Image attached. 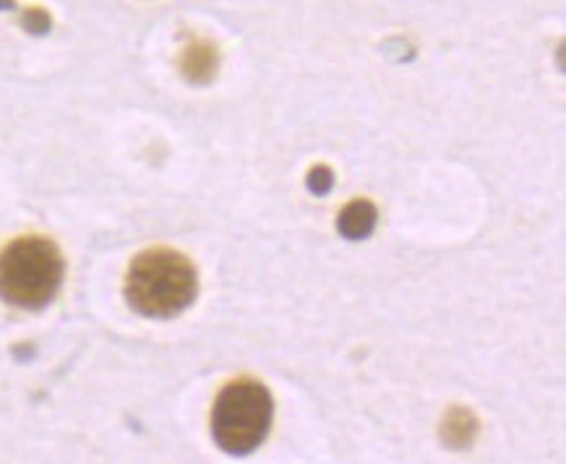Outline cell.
I'll return each instance as SVG.
<instances>
[{"mask_svg": "<svg viewBox=\"0 0 566 464\" xmlns=\"http://www.w3.org/2000/svg\"><path fill=\"white\" fill-rule=\"evenodd\" d=\"M306 186L314 196H326L335 188V172H332V168H326V165H316L306 176Z\"/></svg>", "mask_w": 566, "mask_h": 464, "instance_id": "7", "label": "cell"}, {"mask_svg": "<svg viewBox=\"0 0 566 464\" xmlns=\"http://www.w3.org/2000/svg\"><path fill=\"white\" fill-rule=\"evenodd\" d=\"M180 68L191 84H209L220 68V48L209 40H196L184 53Z\"/></svg>", "mask_w": 566, "mask_h": 464, "instance_id": "5", "label": "cell"}, {"mask_svg": "<svg viewBox=\"0 0 566 464\" xmlns=\"http://www.w3.org/2000/svg\"><path fill=\"white\" fill-rule=\"evenodd\" d=\"M376 224H379V209L366 199L350 201L337 217L339 235L347 238V241H366V238L374 235Z\"/></svg>", "mask_w": 566, "mask_h": 464, "instance_id": "4", "label": "cell"}, {"mask_svg": "<svg viewBox=\"0 0 566 464\" xmlns=\"http://www.w3.org/2000/svg\"><path fill=\"white\" fill-rule=\"evenodd\" d=\"M128 306L147 318L180 316L199 295V274L184 253L147 249L130 261L126 285Z\"/></svg>", "mask_w": 566, "mask_h": 464, "instance_id": "1", "label": "cell"}, {"mask_svg": "<svg viewBox=\"0 0 566 464\" xmlns=\"http://www.w3.org/2000/svg\"><path fill=\"white\" fill-rule=\"evenodd\" d=\"M478 436V420L470 410L452 408L441 425V439L452 449H470Z\"/></svg>", "mask_w": 566, "mask_h": 464, "instance_id": "6", "label": "cell"}, {"mask_svg": "<svg viewBox=\"0 0 566 464\" xmlns=\"http://www.w3.org/2000/svg\"><path fill=\"white\" fill-rule=\"evenodd\" d=\"M272 420V391L261 381L238 379L217 394L212 408V439L222 452L245 456L264 444Z\"/></svg>", "mask_w": 566, "mask_h": 464, "instance_id": "3", "label": "cell"}, {"mask_svg": "<svg viewBox=\"0 0 566 464\" xmlns=\"http://www.w3.org/2000/svg\"><path fill=\"white\" fill-rule=\"evenodd\" d=\"M65 261L53 241L40 235L17 238L0 251V300L40 310L63 285Z\"/></svg>", "mask_w": 566, "mask_h": 464, "instance_id": "2", "label": "cell"}, {"mask_svg": "<svg viewBox=\"0 0 566 464\" xmlns=\"http://www.w3.org/2000/svg\"><path fill=\"white\" fill-rule=\"evenodd\" d=\"M24 27L29 29V32H48V27H50V19H48V13L45 11H29L27 17H24Z\"/></svg>", "mask_w": 566, "mask_h": 464, "instance_id": "8", "label": "cell"}]
</instances>
